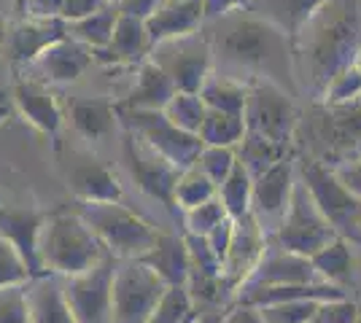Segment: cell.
I'll return each mask as SVG.
<instances>
[{
    "label": "cell",
    "mask_w": 361,
    "mask_h": 323,
    "mask_svg": "<svg viewBox=\"0 0 361 323\" xmlns=\"http://www.w3.org/2000/svg\"><path fill=\"white\" fill-rule=\"evenodd\" d=\"M65 181L75 202H121V184L116 172L97 156L71 151L65 162Z\"/></svg>",
    "instance_id": "cell-16"
},
{
    "label": "cell",
    "mask_w": 361,
    "mask_h": 323,
    "mask_svg": "<svg viewBox=\"0 0 361 323\" xmlns=\"http://www.w3.org/2000/svg\"><path fill=\"white\" fill-rule=\"evenodd\" d=\"M200 97H202V103H205L208 110L243 116V110H245V97H248V87L211 73V76L205 78L202 89H200Z\"/></svg>",
    "instance_id": "cell-31"
},
{
    "label": "cell",
    "mask_w": 361,
    "mask_h": 323,
    "mask_svg": "<svg viewBox=\"0 0 361 323\" xmlns=\"http://www.w3.org/2000/svg\"><path fill=\"white\" fill-rule=\"evenodd\" d=\"M68 119L75 132L87 140H103L119 127L116 103L100 97H73L68 103Z\"/></svg>",
    "instance_id": "cell-26"
},
{
    "label": "cell",
    "mask_w": 361,
    "mask_h": 323,
    "mask_svg": "<svg viewBox=\"0 0 361 323\" xmlns=\"http://www.w3.org/2000/svg\"><path fill=\"white\" fill-rule=\"evenodd\" d=\"M353 68H356V70H359V73H361V51H359V54H356V60H353Z\"/></svg>",
    "instance_id": "cell-50"
},
{
    "label": "cell",
    "mask_w": 361,
    "mask_h": 323,
    "mask_svg": "<svg viewBox=\"0 0 361 323\" xmlns=\"http://www.w3.org/2000/svg\"><path fill=\"white\" fill-rule=\"evenodd\" d=\"M106 49L116 65H133V68L140 65L151 51L146 25H143L140 19L119 14L116 27H114V35H111V44H108Z\"/></svg>",
    "instance_id": "cell-28"
},
{
    "label": "cell",
    "mask_w": 361,
    "mask_h": 323,
    "mask_svg": "<svg viewBox=\"0 0 361 323\" xmlns=\"http://www.w3.org/2000/svg\"><path fill=\"white\" fill-rule=\"evenodd\" d=\"M310 283H324L316 275L310 259L294 256L283 248H278L275 243L267 240L264 253L259 264L254 267V272L238 286V296L248 291H262V289H281V286H310Z\"/></svg>",
    "instance_id": "cell-15"
},
{
    "label": "cell",
    "mask_w": 361,
    "mask_h": 323,
    "mask_svg": "<svg viewBox=\"0 0 361 323\" xmlns=\"http://www.w3.org/2000/svg\"><path fill=\"white\" fill-rule=\"evenodd\" d=\"M264 246H267V237L259 229L254 215L248 213L238 221H232V240H229V251H226L224 259L226 289L238 291V286L254 272V267L264 253Z\"/></svg>",
    "instance_id": "cell-18"
},
{
    "label": "cell",
    "mask_w": 361,
    "mask_h": 323,
    "mask_svg": "<svg viewBox=\"0 0 361 323\" xmlns=\"http://www.w3.org/2000/svg\"><path fill=\"white\" fill-rule=\"evenodd\" d=\"M116 113H119V127L124 132L140 138L176 170L183 172V170L195 167L202 143L197 135H189L176 124H170L162 110H119L116 108Z\"/></svg>",
    "instance_id": "cell-10"
},
{
    "label": "cell",
    "mask_w": 361,
    "mask_h": 323,
    "mask_svg": "<svg viewBox=\"0 0 361 323\" xmlns=\"http://www.w3.org/2000/svg\"><path fill=\"white\" fill-rule=\"evenodd\" d=\"M0 106H6V94L0 92Z\"/></svg>",
    "instance_id": "cell-51"
},
{
    "label": "cell",
    "mask_w": 361,
    "mask_h": 323,
    "mask_svg": "<svg viewBox=\"0 0 361 323\" xmlns=\"http://www.w3.org/2000/svg\"><path fill=\"white\" fill-rule=\"evenodd\" d=\"M294 181H297V162L294 156H288L283 162L272 165L270 170H264L251 184V215L267 240L275 234L278 224L286 215Z\"/></svg>",
    "instance_id": "cell-14"
},
{
    "label": "cell",
    "mask_w": 361,
    "mask_h": 323,
    "mask_svg": "<svg viewBox=\"0 0 361 323\" xmlns=\"http://www.w3.org/2000/svg\"><path fill=\"white\" fill-rule=\"evenodd\" d=\"M44 218V213L30 208H0V237L19 253V259L30 270V277L44 275L38 259V237Z\"/></svg>",
    "instance_id": "cell-19"
},
{
    "label": "cell",
    "mask_w": 361,
    "mask_h": 323,
    "mask_svg": "<svg viewBox=\"0 0 361 323\" xmlns=\"http://www.w3.org/2000/svg\"><path fill=\"white\" fill-rule=\"evenodd\" d=\"M165 113L170 124H176L178 129L189 132V135H197L200 132V124L205 119L208 108L202 103L200 94H186V92H176L170 97V103L165 106Z\"/></svg>",
    "instance_id": "cell-36"
},
{
    "label": "cell",
    "mask_w": 361,
    "mask_h": 323,
    "mask_svg": "<svg viewBox=\"0 0 361 323\" xmlns=\"http://www.w3.org/2000/svg\"><path fill=\"white\" fill-rule=\"evenodd\" d=\"M202 22H205V16H202L200 0H165L143 25H146L149 44L157 46V44L170 41V38L197 32L202 27Z\"/></svg>",
    "instance_id": "cell-21"
},
{
    "label": "cell",
    "mask_w": 361,
    "mask_h": 323,
    "mask_svg": "<svg viewBox=\"0 0 361 323\" xmlns=\"http://www.w3.org/2000/svg\"><path fill=\"white\" fill-rule=\"evenodd\" d=\"M216 186L200 172L197 167H189L183 170L178 175V184L173 189V202H176V210L178 213H186V210H192L197 205H202V202H208L216 197Z\"/></svg>",
    "instance_id": "cell-34"
},
{
    "label": "cell",
    "mask_w": 361,
    "mask_h": 323,
    "mask_svg": "<svg viewBox=\"0 0 361 323\" xmlns=\"http://www.w3.org/2000/svg\"><path fill=\"white\" fill-rule=\"evenodd\" d=\"M65 0H25V19H62Z\"/></svg>",
    "instance_id": "cell-44"
},
{
    "label": "cell",
    "mask_w": 361,
    "mask_h": 323,
    "mask_svg": "<svg viewBox=\"0 0 361 323\" xmlns=\"http://www.w3.org/2000/svg\"><path fill=\"white\" fill-rule=\"evenodd\" d=\"M27 321L30 323H73L62 277L41 275L27 283Z\"/></svg>",
    "instance_id": "cell-24"
},
{
    "label": "cell",
    "mask_w": 361,
    "mask_h": 323,
    "mask_svg": "<svg viewBox=\"0 0 361 323\" xmlns=\"http://www.w3.org/2000/svg\"><path fill=\"white\" fill-rule=\"evenodd\" d=\"M243 135H245L243 116L219 113V110H208L200 124V132H197L202 146H219V148H235L243 140Z\"/></svg>",
    "instance_id": "cell-32"
},
{
    "label": "cell",
    "mask_w": 361,
    "mask_h": 323,
    "mask_svg": "<svg viewBox=\"0 0 361 323\" xmlns=\"http://www.w3.org/2000/svg\"><path fill=\"white\" fill-rule=\"evenodd\" d=\"M294 146L326 170L345 167L361 156V97L340 106L307 103L300 110Z\"/></svg>",
    "instance_id": "cell-3"
},
{
    "label": "cell",
    "mask_w": 361,
    "mask_h": 323,
    "mask_svg": "<svg viewBox=\"0 0 361 323\" xmlns=\"http://www.w3.org/2000/svg\"><path fill=\"white\" fill-rule=\"evenodd\" d=\"M14 103L19 108V113L25 116V122L32 124L38 132H44V135H57L60 132L65 113H62L54 92L46 84L32 81V78L16 81Z\"/></svg>",
    "instance_id": "cell-20"
},
{
    "label": "cell",
    "mask_w": 361,
    "mask_h": 323,
    "mask_svg": "<svg viewBox=\"0 0 361 323\" xmlns=\"http://www.w3.org/2000/svg\"><path fill=\"white\" fill-rule=\"evenodd\" d=\"M251 184H254V181L248 178V172H245L240 165H235L232 172L226 175L224 184L219 186L216 197L221 200L226 215H229L232 221H238V218L251 213Z\"/></svg>",
    "instance_id": "cell-33"
},
{
    "label": "cell",
    "mask_w": 361,
    "mask_h": 323,
    "mask_svg": "<svg viewBox=\"0 0 361 323\" xmlns=\"http://www.w3.org/2000/svg\"><path fill=\"white\" fill-rule=\"evenodd\" d=\"M238 165L235 159V148H219V146H202V151L197 156L195 167L211 181L216 189L224 184L226 175Z\"/></svg>",
    "instance_id": "cell-38"
},
{
    "label": "cell",
    "mask_w": 361,
    "mask_h": 323,
    "mask_svg": "<svg viewBox=\"0 0 361 323\" xmlns=\"http://www.w3.org/2000/svg\"><path fill=\"white\" fill-rule=\"evenodd\" d=\"M173 84L176 92L200 94L205 78L213 73V57L211 44L205 38V32H186L178 38L162 41L157 46H151L149 57Z\"/></svg>",
    "instance_id": "cell-8"
},
{
    "label": "cell",
    "mask_w": 361,
    "mask_h": 323,
    "mask_svg": "<svg viewBox=\"0 0 361 323\" xmlns=\"http://www.w3.org/2000/svg\"><path fill=\"white\" fill-rule=\"evenodd\" d=\"M331 172H334V178L345 186L356 200H361V156L356 159V162H350V165H345V167L331 170Z\"/></svg>",
    "instance_id": "cell-47"
},
{
    "label": "cell",
    "mask_w": 361,
    "mask_h": 323,
    "mask_svg": "<svg viewBox=\"0 0 361 323\" xmlns=\"http://www.w3.org/2000/svg\"><path fill=\"white\" fill-rule=\"evenodd\" d=\"M116 19H119V8L116 3H103L100 8H94L92 14L81 16L75 22H68V35L84 44L87 49H106L111 44V35L116 27Z\"/></svg>",
    "instance_id": "cell-29"
},
{
    "label": "cell",
    "mask_w": 361,
    "mask_h": 323,
    "mask_svg": "<svg viewBox=\"0 0 361 323\" xmlns=\"http://www.w3.org/2000/svg\"><path fill=\"white\" fill-rule=\"evenodd\" d=\"M297 175L310 191L321 215L329 221L334 234L345 243L361 246V200H356L345 186L334 178V172L302 156L297 162Z\"/></svg>",
    "instance_id": "cell-6"
},
{
    "label": "cell",
    "mask_w": 361,
    "mask_h": 323,
    "mask_svg": "<svg viewBox=\"0 0 361 323\" xmlns=\"http://www.w3.org/2000/svg\"><path fill=\"white\" fill-rule=\"evenodd\" d=\"M68 35V22L62 19H22L8 32V57L27 68L46 46Z\"/></svg>",
    "instance_id": "cell-22"
},
{
    "label": "cell",
    "mask_w": 361,
    "mask_h": 323,
    "mask_svg": "<svg viewBox=\"0 0 361 323\" xmlns=\"http://www.w3.org/2000/svg\"><path fill=\"white\" fill-rule=\"evenodd\" d=\"M200 30L211 44L216 76L243 87L270 81L291 97H300L291 68V41L270 22L248 11H232L219 19H205Z\"/></svg>",
    "instance_id": "cell-1"
},
{
    "label": "cell",
    "mask_w": 361,
    "mask_h": 323,
    "mask_svg": "<svg viewBox=\"0 0 361 323\" xmlns=\"http://www.w3.org/2000/svg\"><path fill=\"white\" fill-rule=\"evenodd\" d=\"M356 321H359L356 305L348 302V299H334V302H321L307 323H356Z\"/></svg>",
    "instance_id": "cell-43"
},
{
    "label": "cell",
    "mask_w": 361,
    "mask_h": 323,
    "mask_svg": "<svg viewBox=\"0 0 361 323\" xmlns=\"http://www.w3.org/2000/svg\"><path fill=\"white\" fill-rule=\"evenodd\" d=\"M224 323H264L262 318V312L256 308H248V305H240V308L235 310Z\"/></svg>",
    "instance_id": "cell-49"
},
{
    "label": "cell",
    "mask_w": 361,
    "mask_h": 323,
    "mask_svg": "<svg viewBox=\"0 0 361 323\" xmlns=\"http://www.w3.org/2000/svg\"><path fill=\"white\" fill-rule=\"evenodd\" d=\"M137 262H143L151 272H157L165 286L186 289L189 283V253L183 246V234H159L154 248Z\"/></svg>",
    "instance_id": "cell-25"
},
{
    "label": "cell",
    "mask_w": 361,
    "mask_h": 323,
    "mask_svg": "<svg viewBox=\"0 0 361 323\" xmlns=\"http://www.w3.org/2000/svg\"><path fill=\"white\" fill-rule=\"evenodd\" d=\"M288 156H291V148L278 146V143L262 138V135H251V132H245L240 143L235 146V159H238V165L248 172L251 181L259 178L264 170H270L272 165L288 159Z\"/></svg>",
    "instance_id": "cell-30"
},
{
    "label": "cell",
    "mask_w": 361,
    "mask_h": 323,
    "mask_svg": "<svg viewBox=\"0 0 361 323\" xmlns=\"http://www.w3.org/2000/svg\"><path fill=\"white\" fill-rule=\"evenodd\" d=\"M30 270L19 259L14 248L0 237V289H11V286H25L30 283Z\"/></svg>",
    "instance_id": "cell-41"
},
{
    "label": "cell",
    "mask_w": 361,
    "mask_h": 323,
    "mask_svg": "<svg viewBox=\"0 0 361 323\" xmlns=\"http://www.w3.org/2000/svg\"><path fill=\"white\" fill-rule=\"evenodd\" d=\"M116 259L106 256L92 270L73 277H62V291L73 323H111V280Z\"/></svg>",
    "instance_id": "cell-13"
},
{
    "label": "cell",
    "mask_w": 361,
    "mask_h": 323,
    "mask_svg": "<svg viewBox=\"0 0 361 323\" xmlns=\"http://www.w3.org/2000/svg\"><path fill=\"white\" fill-rule=\"evenodd\" d=\"M173 94L176 89H173L170 78L151 60H143L137 65L130 92L116 103V108L119 110H165Z\"/></svg>",
    "instance_id": "cell-23"
},
{
    "label": "cell",
    "mask_w": 361,
    "mask_h": 323,
    "mask_svg": "<svg viewBox=\"0 0 361 323\" xmlns=\"http://www.w3.org/2000/svg\"><path fill=\"white\" fill-rule=\"evenodd\" d=\"M324 3L326 0H251V6L245 11L270 22L272 27H278L291 41Z\"/></svg>",
    "instance_id": "cell-27"
},
{
    "label": "cell",
    "mask_w": 361,
    "mask_h": 323,
    "mask_svg": "<svg viewBox=\"0 0 361 323\" xmlns=\"http://www.w3.org/2000/svg\"><path fill=\"white\" fill-rule=\"evenodd\" d=\"M202 3V16L205 19H219L232 11H245L251 0H200Z\"/></svg>",
    "instance_id": "cell-46"
},
{
    "label": "cell",
    "mask_w": 361,
    "mask_h": 323,
    "mask_svg": "<svg viewBox=\"0 0 361 323\" xmlns=\"http://www.w3.org/2000/svg\"><path fill=\"white\" fill-rule=\"evenodd\" d=\"M108 3H119V0H108Z\"/></svg>",
    "instance_id": "cell-52"
},
{
    "label": "cell",
    "mask_w": 361,
    "mask_h": 323,
    "mask_svg": "<svg viewBox=\"0 0 361 323\" xmlns=\"http://www.w3.org/2000/svg\"><path fill=\"white\" fill-rule=\"evenodd\" d=\"M245 132L262 135L278 146L294 148V135L300 124V108L294 106V97L275 87L270 81H259L248 87L245 110H243Z\"/></svg>",
    "instance_id": "cell-9"
},
{
    "label": "cell",
    "mask_w": 361,
    "mask_h": 323,
    "mask_svg": "<svg viewBox=\"0 0 361 323\" xmlns=\"http://www.w3.org/2000/svg\"><path fill=\"white\" fill-rule=\"evenodd\" d=\"M183 218V227H186V234H197V237H208L221 221H226L229 215H226L224 205L219 197H213V200L202 202V205H197L192 210H186V213H180Z\"/></svg>",
    "instance_id": "cell-39"
},
{
    "label": "cell",
    "mask_w": 361,
    "mask_h": 323,
    "mask_svg": "<svg viewBox=\"0 0 361 323\" xmlns=\"http://www.w3.org/2000/svg\"><path fill=\"white\" fill-rule=\"evenodd\" d=\"M149 323H195V299L183 286H167Z\"/></svg>",
    "instance_id": "cell-37"
},
{
    "label": "cell",
    "mask_w": 361,
    "mask_h": 323,
    "mask_svg": "<svg viewBox=\"0 0 361 323\" xmlns=\"http://www.w3.org/2000/svg\"><path fill=\"white\" fill-rule=\"evenodd\" d=\"M167 286L143 262H116L111 280V323H149Z\"/></svg>",
    "instance_id": "cell-11"
},
{
    "label": "cell",
    "mask_w": 361,
    "mask_h": 323,
    "mask_svg": "<svg viewBox=\"0 0 361 323\" xmlns=\"http://www.w3.org/2000/svg\"><path fill=\"white\" fill-rule=\"evenodd\" d=\"M361 97V73L350 65L348 70H343L340 76H334L326 87L324 97L318 103H326V106H340V103H350Z\"/></svg>",
    "instance_id": "cell-40"
},
{
    "label": "cell",
    "mask_w": 361,
    "mask_h": 323,
    "mask_svg": "<svg viewBox=\"0 0 361 323\" xmlns=\"http://www.w3.org/2000/svg\"><path fill=\"white\" fill-rule=\"evenodd\" d=\"M310 264L316 270V275L324 280V283H343L348 275H350V248H348L345 240H331L324 251H318L316 256H310Z\"/></svg>",
    "instance_id": "cell-35"
},
{
    "label": "cell",
    "mask_w": 361,
    "mask_h": 323,
    "mask_svg": "<svg viewBox=\"0 0 361 323\" xmlns=\"http://www.w3.org/2000/svg\"><path fill=\"white\" fill-rule=\"evenodd\" d=\"M92 65V49L73 41L71 35H65L60 41H54L51 46H46L35 60L25 68L32 81L41 84H73L75 78L84 76V70Z\"/></svg>",
    "instance_id": "cell-17"
},
{
    "label": "cell",
    "mask_w": 361,
    "mask_h": 323,
    "mask_svg": "<svg viewBox=\"0 0 361 323\" xmlns=\"http://www.w3.org/2000/svg\"><path fill=\"white\" fill-rule=\"evenodd\" d=\"M331 240H337V234L329 227V221L321 215L310 191L305 189V184L297 175L294 189H291V200H288V210L283 215V221L278 224L275 234L270 237V243L294 253V256L310 259L318 251L329 246Z\"/></svg>",
    "instance_id": "cell-7"
},
{
    "label": "cell",
    "mask_w": 361,
    "mask_h": 323,
    "mask_svg": "<svg viewBox=\"0 0 361 323\" xmlns=\"http://www.w3.org/2000/svg\"><path fill=\"white\" fill-rule=\"evenodd\" d=\"M121 162L146 197L157 200L173 215H178L173 202V189L178 184L180 170H176L167 159H162L154 148H149L143 140L130 132H124V140H121Z\"/></svg>",
    "instance_id": "cell-12"
},
{
    "label": "cell",
    "mask_w": 361,
    "mask_h": 323,
    "mask_svg": "<svg viewBox=\"0 0 361 323\" xmlns=\"http://www.w3.org/2000/svg\"><path fill=\"white\" fill-rule=\"evenodd\" d=\"M75 213L116 262L146 256L159 237L157 227H151L121 202H75Z\"/></svg>",
    "instance_id": "cell-5"
},
{
    "label": "cell",
    "mask_w": 361,
    "mask_h": 323,
    "mask_svg": "<svg viewBox=\"0 0 361 323\" xmlns=\"http://www.w3.org/2000/svg\"><path fill=\"white\" fill-rule=\"evenodd\" d=\"M361 51V0H326L291 38L297 94L318 103Z\"/></svg>",
    "instance_id": "cell-2"
},
{
    "label": "cell",
    "mask_w": 361,
    "mask_h": 323,
    "mask_svg": "<svg viewBox=\"0 0 361 323\" xmlns=\"http://www.w3.org/2000/svg\"><path fill=\"white\" fill-rule=\"evenodd\" d=\"M108 0H65V8H62V22H75L81 16L92 14L94 8H100Z\"/></svg>",
    "instance_id": "cell-48"
},
{
    "label": "cell",
    "mask_w": 361,
    "mask_h": 323,
    "mask_svg": "<svg viewBox=\"0 0 361 323\" xmlns=\"http://www.w3.org/2000/svg\"><path fill=\"white\" fill-rule=\"evenodd\" d=\"M106 248L92 234L75 210L51 213L44 218L38 237V259L44 275L73 277L106 259Z\"/></svg>",
    "instance_id": "cell-4"
},
{
    "label": "cell",
    "mask_w": 361,
    "mask_h": 323,
    "mask_svg": "<svg viewBox=\"0 0 361 323\" xmlns=\"http://www.w3.org/2000/svg\"><path fill=\"white\" fill-rule=\"evenodd\" d=\"M27 283L0 289V323H30L27 321Z\"/></svg>",
    "instance_id": "cell-42"
},
{
    "label": "cell",
    "mask_w": 361,
    "mask_h": 323,
    "mask_svg": "<svg viewBox=\"0 0 361 323\" xmlns=\"http://www.w3.org/2000/svg\"><path fill=\"white\" fill-rule=\"evenodd\" d=\"M162 3H165V0H119L116 8H119L121 16H133V19L146 22Z\"/></svg>",
    "instance_id": "cell-45"
}]
</instances>
